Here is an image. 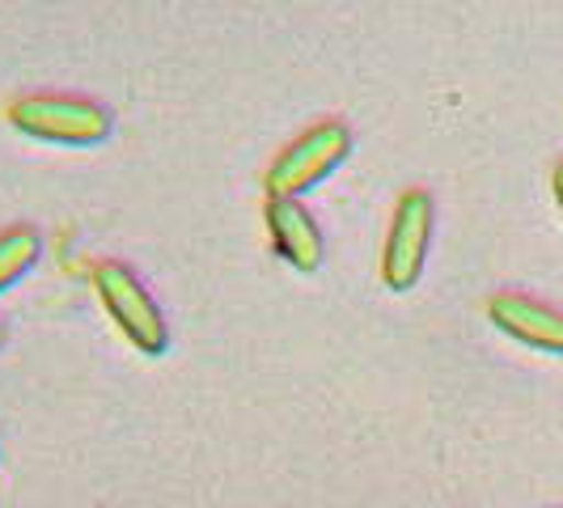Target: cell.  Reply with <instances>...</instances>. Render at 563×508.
<instances>
[{
	"label": "cell",
	"mask_w": 563,
	"mask_h": 508,
	"mask_svg": "<svg viewBox=\"0 0 563 508\" xmlns=\"http://www.w3.org/2000/svg\"><path fill=\"white\" fill-rule=\"evenodd\" d=\"M38 254H43V233L34 225L18 221V225L0 229V292L22 280L38 263Z\"/></svg>",
	"instance_id": "7"
},
{
	"label": "cell",
	"mask_w": 563,
	"mask_h": 508,
	"mask_svg": "<svg viewBox=\"0 0 563 508\" xmlns=\"http://www.w3.org/2000/svg\"><path fill=\"white\" fill-rule=\"evenodd\" d=\"M347 153H352V128L343 119H318L272 157V166L263 174V187H267V196L301 199L327 174H335Z\"/></svg>",
	"instance_id": "3"
},
{
	"label": "cell",
	"mask_w": 563,
	"mask_h": 508,
	"mask_svg": "<svg viewBox=\"0 0 563 508\" xmlns=\"http://www.w3.org/2000/svg\"><path fill=\"white\" fill-rule=\"evenodd\" d=\"M263 221H267L272 251L280 254L288 267H297V272H318V267H322V258H327V238H322L313 212L301 199L267 196Z\"/></svg>",
	"instance_id": "6"
},
{
	"label": "cell",
	"mask_w": 563,
	"mask_h": 508,
	"mask_svg": "<svg viewBox=\"0 0 563 508\" xmlns=\"http://www.w3.org/2000/svg\"><path fill=\"white\" fill-rule=\"evenodd\" d=\"M432 225H437V203L428 196V187H407L395 199L386 246H382V280L390 292H407L420 284L428 246H432Z\"/></svg>",
	"instance_id": "4"
},
{
	"label": "cell",
	"mask_w": 563,
	"mask_h": 508,
	"mask_svg": "<svg viewBox=\"0 0 563 508\" xmlns=\"http://www.w3.org/2000/svg\"><path fill=\"white\" fill-rule=\"evenodd\" d=\"M4 339H9V331H4V322H0V347H4Z\"/></svg>",
	"instance_id": "9"
},
{
	"label": "cell",
	"mask_w": 563,
	"mask_h": 508,
	"mask_svg": "<svg viewBox=\"0 0 563 508\" xmlns=\"http://www.w3.org/2000/svg\"><path fill=\"white\" fill-rule=\"evenodd\" d=\"M93 288L102 310L111 313L114 331L128 339L141 356H162L169 347V322L157 297L144 288V280L119 258H102L93 267Z\"/></svg>",
	"instance_id": "2"
},
{
	"label": "cell",
	"mask_w": 563,
	"mask_h": 508,
	"mask_svg": "<svg viewBox=\"0 0 563 508\" xmlns=\"http://www.w3.org/2000/svg\"><path fill=\"white\" fill-rule=\"evenodd\" d=\"M551 191H555V203H560V212H563V157L551 166Z\"/></svg>",
	"instance_id": "8"
},
{
	"label": "cell",
	"mask_w": 563,
	"mask_h": 508,
	"mask_svg": "<svg viewBox=\"0 0 563 508\" xmlns=\"http://www.w3.org/2000/svg\"><path fill=\"white\" fill-rule=\"evenodd\" d=\"M4 119L43 144H68V148H85V144H102L114 132L111 107H102L98 98L85 93H56V89H38V93H18Z\"/></svg>",
	"instance_id": "1"
},
{
	"label": "cell",
	"mask_w": 563,
	"mask_h": 508,
	"mask_svg": "<svg viewBox=\"0 0 563 508\" xmlns=\"http://www.w3.org/2000/svg\"><path fill=\"white\" fill-rule=\"evenodd\" d=\"M487 318L505 331L508 339L563 356V310H555L551 301H538L530 292L517 288H500L487 297Z\"/></svg>",
	"instance_id": "5"
}]
</instances>
